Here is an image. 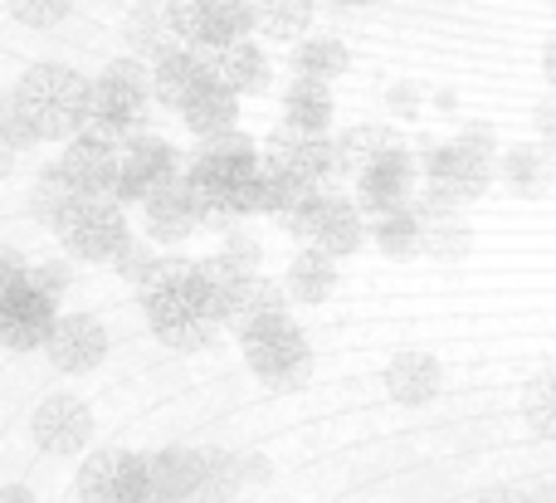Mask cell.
<instances>
[{"label": "cell", "instance_id": "6da1fadb", "mask_svg": "<svg viewBox=\"0 0 556 503\" xmlns=\"http://www.w3.org/2000/svg\"><path fill=\"white\" fill-rule=\"evenodd\" d=\"M35 142H68L88 127V78L68 64H35L10 88Z\"/></svg>", "mask_w": 556, "mask_h": 503}, {"label": "cell", "instance_id": "7a4b0ae2", "mask_svg": "<svg viewBox=\"0 0 556 503\" xmlns=\"http://www.w3.org/2000/svg\"><path fill=\"white\" fill-rule=\"evenodd\" d=\"M147 108H152V68L142 59H113L98 78H88V123L117 142L142 133Z\"/></svg>", "mask_w": 556, "mask_h": 503}, {"label": "cell", "instance_id": "3957f363", "mask_svg": "<svg viewBox=\"0 0 556 503\" xmlns=\"http://www.w3.org/2000/svg\"><path fill=\"white\" fill-rule=\"evenodd\" d=\"M240 348L250 372L274 391H298L313 377V348H307V332L293 323V313H278V318L244 328Z\"/></svg>", "mask_w": 556, "mask_h": 503}, {"label": "cell", "instance_id": "277c9868", "mask_svg": "<svg viewBox=\"0 0 556 503\" xmlns=\"http://www.w3.org/2000/svg\"><path fill=\"white\" fill-rule=\"evenodd\" d=\"M166 25H172L176 45L195 49V54H215V49L250 39V0H166Z\"/></svg>", "mask_w": 556, "mask_h": 503}, {"label": "cell", "instance_id": "5b68a950", "mask_svg": "<svg viewBox=\"0 0 556 503\" xmlns=\"http://www.w3.org/2000/svg\"><path fill=\"white\" fill-rule=\"evenodd\" d=\"M59 240L74 260L88 264H113V254L132 240V225H127V211L113 201V196H84L74 211L59 221Z\"/></svg>", "mask_w": 556, "mask_h": 503}, {"label": "cell", "instance_id": "8992f818", "mask_svg": "<svg viewBox=\"0 0 556 503\" xmlns=\"http://www.w3.org/2000/svg\"><path fill=\"white\" fill-rule=\"evenodd\" d=\"M176 176H181V156H176V147L166 142V137H127L123 142V156H117V181H113V201L117 205H142L147 196L166 191V186H176Z\"/></svg>", "mask_w": 556, "mask_h": 503}, {"label": "cell", "instance_id": "52a82bcc", "mask_svg": "<svg viewBox=\"0 0 556 503\" xmlns=\"http://www.w3.org/2000/svg\"><path fill=\"white\" fill-rule=\"evenodd\" d=\"M420 166H425V191H430L434 201L454 205V211H464L469 201H479L493 181V162L464 152L459 142H444V147L420 142Z\"/></svg>", "mask_w": 556, "mask_h": 503}, {"label": "cell", "instance_id": "ba28073f", "mask_svg": "<svg viewBox=\"0 0 556 503\" xmlns=\"http://www.w3.org/2000/svg\"><path fill=\"white\" fill-rule=\"evenodd\" d=\"M78 499L84 503H152L147 494V455L137 450H98L78 469Z\"/></svg>", "mask_w": 556, "mask_h": 503}, {"label": "cell", "instance_id": "9c48e42d", "mask_svg": "<svg viewBox=\"0 0 556 503\" xmlns=\"http://www.w3.org/2000/svg\"><path fill=\"white\" fill-rule=\"evenodd\" d=\"M142 313H147V328L176 352H195L215 338V323L205 318V309L195 303L191 279L181 289H166V293H142Z\"/></svg>", "mask_w": 556, "mask_h": 503}, {"label": "cell", "instance_id": "30bf717a", "mask_svg": "<svg viewBox=\"0 0 556 503\" xmlns=\"http://www.w3.org/2000/svg\"><path fill=\"white\" fill-rule=\"evenodd\" d=\"M117 156H123V142H117V137H108L103 127L88 123L84 133H74L64 142L59 172L68 176V186H74L78 196H113Z\"/></svg>", "mask_w": 556, "mask_h": 503}, {"label": "cell", "instance_id": "8fae6325", "mask_svg": "<svg viewBox=\"0 0 556 503\" xmlns=\"http://www.w3.org/2000/svg\"><path fill=\"white\" fill-rule=\"evenodd\" d=\"M352 181H356V211L376 221V215H391V211L410 205L420 166H415L410 147H395V152H386L381 162H371L366 172H356Z\"/></svg>", "mask_w": 556, "mask_h": 503}, {"label": "cell", "instance_id": "7c38bea8", "mask_svg": "<svg viewBox=\"0 0 556 503\" xmlns=\"http://www.w3.org/2000/svg\"><path fill=\"white\" fill-rule=\"evenodd\" d=\"M45 352H49V362H54V372L84 377V372H93L98 362L108 357V328L93 313H59L45 338Z\"/></svg>", "mask_w": 556, "mask_h": 503}, {"label": "cell", "instance_id": "4fadbf2b", "mask_svg": "<svg viewBox=\"0 0 556 503\" xmlns=\"http://www.w3.org/2000/svg\"><path fill=\"white\" fill-rule=\"evenodd\" d=\"M410 215L420 221V254H430L434 264H464L473 250V230L464 221V211L434 201L430 191L410 196Z\"/></svg>", "mask_w": 556, "mask_h": 503}, {"label": "cell", "instance_id": "5bb4252c", "mask_svg": "<svg viewBox=\"0 0 556 503\" xmlns=\"http://www.w3.org/2000/svg\"><path fill=\"white\" fill-rule=\"evenodd\" d=\"M29 436H35V445L45 450V455L68 460L93 440V411L78 397H45L39 411L29 416Z\"/></svg>", "mask_w": 556, "mask_h": 503}, {"label": "cell", "instance_id": "9a60e30c", "mask_svg": "<svg viewBox=\"0 0 556 503\" xmlns=\"http://www.w3.org/2000/svg\"><path fill=\"white\" fill-rule=\"evenodd\" d=\"M386 397L395 406H430L434 397L444 391V367L434 352H420V348H405L386 362Z\"/></svg>", "mask_w": 556, "mask_h": 503}, {"label": "cell", "instance_id": "2e32d148", "mask_svg": "<svg viewBox=\"0 0 556 503\" xmlns=\"http://www.w3.org/2000/svg\"><path fill=\"white\" fill-rule=\"evenodd\" d=\"M307 244H313V250H323L327 260H346V254L362 250V244H366V215L356 211L352 196H337V191L323 196Z\"/></svg>", "mask_w": 556, "mask_h": 503}, {"label": "cell", "instance_id": "e0dca14e", "mask_svg": "<svg viewBox=\"0 0 556 503\" xmlns=\"http://www.w3.org/2000/svg\"><path fill=\"white\" fill-rule=\"evenodd\" d=\"M54 318H59V303L45 299V293H35V289L25 284V289H20L15 299L0 309V348H10V352H35V348H45V338H49V328H54Z\"/></svg>", "mask_w": 556, "mask_h": 503}, {"label": "cell", "instance_id": "ac0fdd59", "mask_svg": "<svg viewBox=\"0 0 556 503\" xmlns=\"http://www.w3.org/2000/svg\"><path fill=\"white\" fill-rule=\"evenodd\" d=\"M147 68H152V103L172 108V113H181V108L211 84V64H205V54L181 49V45H176L172 54H162L156 64H147Z\"/></svg>", "mask_w": 556, "mask_h": 503}, {"label": "cell", "instance_id": "d6986e66", "mask_svg": "<svg viewBox=\"0 0 556 503\" xmlns=\"http://www.w3.org/2000/svg\"><path fill=\"white\" fill-rule=\"evenodd\" d=\"M205 64H211V78H215V84L230 88L235 98L269 93V84H274L269 54H264L254 39H235V45L215 49V54H205Z\"/></svg>", "mask_w": 556, "mask_h": 503}, {"label": "cell", "instance_id": "ffe728a7", "mask_svg": "<svg viewBox=\"0 0 556 503\" xmlns=\"http://www.w3.org/2000/svg\"><path fill=\"white\" fill-rule=\"evenodd\" d=\"M195 475H201V450L166 445L147 455V494L152 503H195Z\"/></svg>", "mask_w": 556, "mask_h": 503}, {"label": "cell", "instance_id": "44dd1931", "mask_svg": "<svg viewBox=\"0 0 556 503\" xmlns=\"http://www.w3.org/2000/svg\"><path fill=\"white\" fill-rule=\"evenodd\" d=\"M278 313H288L283 284H274L269 274H250V279H240L230 289V299H225V323L220 328H230L235 338H240L244 328H254V323H264V318H278Z\"/></svg>", "mask_w": 556, "mask_h": 503}, {"label": "cell", "instance_id": "7402d4cb", "mask_svg": "<svg viewBox=\"0 0 556 503\" xmlns=\"http://www.w3.org/2000/svg\"><path fill=\"white\" fill-rule=\"evenodd\" d=\"M142 225H147V240H152V244H172V250L181 240H191V235H201V230H195V205H191V196H186L181 176H176V186L147 196V201H142Z\"/></svg>", "mask_w": 556, "mask_h": 503}, {"label": "cell", "instance_id": "603a6c76", "mask_svg": "<svg viewBox=\"0 0 556 503\" xmlns=\"http://www.w3.org/2000/svg\"><path fill=\"white\" fill-rule=\"evenodd\" d=\"M395 147H405V137L395 133V127L386 123H356L346 127V133L332 137V162H337V176H356L366 172L371 162H381L386 152H395Z\"/></svg>", "mask_w": 556, "mask_h": 503}, {"label": "cell", "instance_id": "cb8c5ba5", "mask_svg": "<svg viewBox=\"0 0 556 503\" xmlns=\"http://www.w3.org/2000/svg\"><path fill=\"white\" fill-rule=\"evenodd\" d=\"M123 45H127V59H142V64H156L162 54H172L176 35H172V25H166V5H156V0H142V5L127 10Z\"/></svg>", "mask_w": 556, "mask_h": 503}, {"label": "cell", "instance_id": "d4e9b609", "mask_svg": "<svg viewBox=\"0 0 556 503\" xmlns=\"http://www.w3.org/2000/svg\"><path fill=\"white\" fill-rule=\"evenodd\" d=\"M283 127H293L303 137H323L332 127V84L293 78L283 88Z\"/></svg>", "mask_w": 556, "mask_h": 503}, {"label": "cell", "instance_id": "484cf974", "mask_svg": "<svg viewBox=\"0 0 556 503\" xmlns=\"http://www.w3.org/2000/svg\"><path fill=\"white\" fill-rule=\"evenodd\" d=\"M552 176H556V152H547V147L522 142L503 152V181L513 186V196L538 201V196L552 191Z\"/></svg>", "mask_w": 556, "mask_h": 503}, {"label": "cell", "instance_id": "4316f807", "mask_svg": "<svg viewBox=\"0 0 556 503\" xmlns=\"http://www.w3.org/2000/svg\"><path fill=\"white\" fill-rule=\"evenodd\" d=\"M283 293L293 303H327L337 293V260H327L323 250H313V244H307V250L293 254V264H288Z\"/></svg>", "mask_w": 556, "mask_h": 503}, {"label": "cell", "instance_id": "83f0119b", "mask_svg": "<svg viewBox=\"0 0 556 503\" xmlns=\"http://www.w3.org/2000/svg\"><path fill=\"white\" fill-rule=\"evenodd\" d=\"M244 465L235 450H201V475H195V503H235L244 494Z\"/></svg>", "mask_w": 556, "mask_h": 503}, {"label": "cell", "instance_id": "f1b7e54d", "mask_svg": "<svg viewBox=\"0 0 556 503\" xmlns=\"http://www.w3.org/2000/svg\"><path fill=\"white\" fill-rule=\"evenodd\" d=\"M186 127H191L195 137H215V133H230L235 123H240V98L230 93V88H220L211 78V84L201 88V93L191 98V103L181 108Z\"/></svg>", "mask_w": 556, "mask_h": 503}, {"label": "cell", "instance_id": "f546056e", "mask_svg": "<svg viewBox=\"0 0 556 503\" xmlns=\"http://www.w3.org/2000/svg\"><path fill=\"white\" fill-rule=\"evenodd\" d=\"M352 68V49L332 35H307L293 45V74L298 78H317V84H332Z\"/></svg>", "mask_w": 556, "mask_h": 503}, {"label": "cell", "instance_id": "4dcf8cb0", "mask_svg": "<svg viewBox=\"0 0 556 503\" xmlns=\"http://www.w3.org/2000/svg\"><path fill=\"white\" fill-rule=\"evenodd\" d=\"M313 25V0H250V29L293 45Z\"/></svg>", "mask_w": 556, "mask_h": 503}, {"label": "cell", "instance_id": "1f68e13d", "mask_svg": "<svg viewBox=\"0 0 556 503\" xmlns=\"http://www.w3.org/2000/svg\"><path fill=\"white\" fill-rule=\"evenodd\" d=\"M78 201H84V196L68 186V176L59 172V162H49L45 172L35 176V191H29V215H35L39 225H49V230H59V221H64Z\"/></svg>", "mask_w": 556, "mask_h": 503}, {"label": "cell", "instance_id": "d6a6232c", "mask_svg": "<svg viewBox=\"0 0 556 503\" xmlns=\"http://www.w3.org/2000/svg\"><path fill=\"white\" fill-rule=\"evenodd\" d=\"M366 235L376 240V250H381L386 260H415V254H420V221L410 215V205L391 211V215H376Z\"/></svg>", "mask_w": 556, "mask_h": 503}, {"label": "cell", "instance_id": "836d02e7", "mask_svg": "<svg viewBox=\"0 0 556 503\" xmlns=\"http://www.w3.org/2000/svg\"><path fill=\"white\" fill-rule=\"evenodd\" d=\"M522 420H528L532 436L556 440V367L528 381V391H522Z\"/></svg>", "mask_w": 556, "mask_h": 503}, {"label": "cell", "instance_id": "e575fe53", "mask_svg": "<svg viewBox=\"0 0 556 503\" xmlns=\"http://www.w3.org/2000/svg\"><path fill=\"white\" fill-rule=\"evenodd\" d=\"M215 260H220L230 274L250 279V274H260L264 250H260V240H254L250 230H225V240H220V250H215Z\"/></svg>", "mask_w": 556, "mask_h": 503}, {"label": "cell", "instance_id": "d590c367", "mask_svg": "<svg viewBox=\"0 0 556 503\" xmlns=\"http://www.w3.org/2000/svg\"><path fill=\"white\" fill-rule=\"evenodd\" d=\"M323 196L327 191H313V186H303V191H298L293 201H288L283 211L274 215L278 230L293 235V240H307V235H313V221H317V205H323Z\"/></svg>", "mask_w": 556, "mask_h": 503}, {"label": "cell", "instance_id": "8d00e7d4", "mask_svg": "<svg viewBox=\"0 0 556 503\" xmlns=\"http://www.w3.org/2000/svg\"><path fill=\"white\" fill-rule=\"evenodd\" d=\"M10 15L20 20V25L29 29H54L59 20H68V10H74V0H5Z\"/></svg>", "mask_w": 556, "mask_h": 503}, {"label": "cell", "instance_id": "74e56055", "mask_svg": "<svg viewBox=\"0 0 556 503\" xmlns=\"http://www.w3.org/2000/svg\"><path fill=\"white\" fill-rule=\"evenodd\" d=\"M152 260H156L152 240H137V235H132V240H127V244H123V250H117V254H113V269H117V274H123V279H127V284H142V274H147V269H152Z\"/></svg>", "mask_w": 556, "mask_h": 503}, {"label": "cell", "instance_id": "f35d334b", "mask_svg": "<svg viewBox=\"0 0 556 503\" xmlns=\"http://www.w3.org/2000/svg\"><path fill=\"white\" fill-rule=\"evenodd\" d=\"M68 279H74V274H68L64 260H45V264H35V269H29V289L45 293V299H54V303L64 299Z\"/></svg>", "mask_w": 556, "mask_h": 503}, {"label": "cell", "instance_id": "ab89813d", "mask_svg": "<svg viewBox=\"0 0 556 503\" xmlns=\"http://www.w3.org/2000/svg\"><path fill=\"white\" fill-rule=\"evenodd\" d=\"M0 137L10 142V152H25V147H35V133H29V123L20 117L15 98L0 93Z\"/></svg>", "mask_w": 556, "mask_h": 503}, {"label": "cell", "instance_id": "60d3db41", "mask_svg": "<svg viewBox=\"0 0 556 503\" xmlns=\"http://www.w3.org/2000/svg\"><path fill=\"white\" fill-rule=\"evenodd\" d=\"M29 284V264L20 250H0V309H5L10 299H15L20 289Z\"/></svg>", "mask_w": 556, "mask_h": 503}, {"label": "cell", "instance_id": "b9f144b4", "mask_svg": "<svg viewBox=\"0 0 556 503\" xmlns=\"http://www.w3.org/2000/svg\"><path fill=\"white\" fill-rule=\"evenodd\" d=\"M454 142H459L464 152L483 156V162H493V156H498V133H493L489 123H464V127H459V137H454Z\"/></svg>", "mask_w": 556, "mask_h": 503}, {"label": "cell", "instance_id": "7bdbcfd3", "mask_svg": "<svg viewBox=\"0 0 556 503\" xmlns=\"http://www.w3.org/2000/svg\"><path fill=\"white\" fill-rule=\"evenodd\" d=\"M420 103H425L420 84H395L391 93H386V108H391L395 117H420Z\"/></svg>", "mask_w": 556, "mask_h": 503}, {"label": "cell", "instance_id": "ee69618b", "mask_svg": "<svg viewBox=\"0 0 556 503\" xmlns=\"http://www.w3.org/2000/svg\"><path fill=\"white\" fill-rule=\"evenodd\" d=\"M532 133H538V147L556 152V93L542 98V103L532 108Z\"/></svg>", "mask_w": 556, "mask_h": 503}, {"label": "cell", "instance_id": "f6af8a7d", "mask_svg": "<svg viewBox=\"0 0 556 503\" xmlns=\"http://www.w3.org/2000/svg\"><path fill=\"white\" fill-rule=\"evenodd\" d=\"M240 465H244V485H269V479H274L269 455H260V450H244Z\"/></svg>", "mask_w": 556, "mask_h": 503}, {"label": "cell", "instance_id": "bcb514c9", "mask_svg": "<svg viewBox=\"0 0 556 503\" xmlns=\"http://www.w3.org/2000/svg\"><path fill=\"white\" fill-rule=\"evenodd\" d=\"M473 503H532L528 489H483Z\"/></svg>", "mask_w": 556, "mask_h": 503}, {"label": "cell", "instance_id": "7dc6e473", "mask_svg": "<svg viewBox=\"0 0 556 503\" xmlns=\"http://www.w3.org/2000/svg\"><path fill=\"white\" fill-rule=\"evenodd\" d=\"M542 74H547V84H552V93H556V35L547 39V49H542Z\"/></svg>", "mask_w": 556, "mask_h": 503}, {"label": "cell", "instance_id": "c3c4849f", "mask_svg": "<svg viewBox=\"0 0 556 503\" xmlns=\"http://www.w3.org/2000/svg\"><path fill=\"white\" fill-rule=\"evenodd\" d=\"M0 503H39V499L25 485H10V489H0Z\"/></svg>", "mask_w": 556, "mask_h": 503}, {"label": "cell", "instance_id": "681fc988", "mask_svg": "<svg viewBox=\"0 0 556 503\" xmlns=\"http://www.w3.org/2000/svg\"><path fill=\"white\" fill-rule=\"evenodd\" d=\"M528 499H532V503H556V485H552V479H547V485H532Z\"/></svg>", "mask_w": 556, "mask_h": 503}, {"label": "cell", "instance_id": "f907efd6", "mask_svg": "<svg viewBox=\"0 0 556 503\" xmlns=\"http://www.w3.org/2000/svg\"><path fill=\"white\" fill-rule=\"evenodd\" d=\"M10 166H15V152H10V142H5V137H0V181H5V176H10Z\"/></svg>", "mask_w": 556, "mask_h": 503}, {"label": "cell", "instance_id": "816d5d0a", "mask_svg": "<svg viewBox=\"0 0 556 503\" xmlns=\"http://www.w3.org/2000/svg\"><path fill=\"white\" fill-rule=\"evenodd\" d=\"M342 5H366V0H342Z\"/></svg>", "mask_w": 556, "mask_h": 503}, {"label": "cell", "instance_id": "f5cc1de1", "mask_svg": "<svg viewBox=\"0 0 556 503\" xmlns=\"http://www.w3.org/2000/svg\"><path fill=\"white\" fill-rule=\"evenodd\" d=\"M547 5H552V15H556V0H547Z\"/></svg>", "mask_w": 556, "mask_h": 503}]
</instances>
